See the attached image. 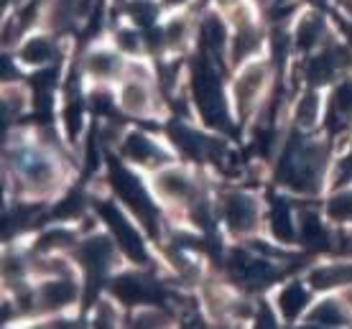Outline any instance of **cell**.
Listing matches in <instances>:
<instances>
[{"mask_svg": "<svg viewBox=\"0 0 352 329\" xmlns=\"http://www.w3.org/2000/svg\"><path fill=\"white\" fill-rule=\"evenodd\" d=\"M21 59L26 64H34V67H38V64H46L54 59V49H52V41L49 38H31L26 46H23V52H21Z\"/></svg>", "mask_w": 352, "mask_h": 329, "instance_id": "7402d4cb", "label": "cell"}, {"mask_svg": "<svg viewBox=\"0 0 352 329\" xmlns=\"http://www.w3.org/2000/svg\"><path fill=\"white\" fill-rule=\"evenodd\" d=\"M232 276L238 278L240 284L245 286H263L273 278V268L268 260L263 258H253V256H245V253H235L232 256Z\"/></svg>", "mask_w": 352, "mask_h": 329, "instance_id": "8992f818", "label": "cell"}, {"mask_svg": "<svg viewBox=\"0 0 352 329\" xmlns=\"http://www.w3.org/2000/svg\"><path fill=\"white\" fill-rule=\"evenodd\" d=\"M120 56L115 52H107V49H97L87 56V62H85V69L87 74L97 77V80H113L115 74L120 71Z\"/></svg>", "mask_w": 352, "mask_h": 329, "instance_id": "e0dca14e", "label": "cell"}, {"mask_svg": "<svg viewBox=\"0 0 352 329\" xmlns=\"http://www.w3.org/2000/svg\"><path fill=\"white\" fill-rule=\"evenodd\" d=\"M18 169L23 174L28 187L34 189H46L54 184L56 179V169H54V161L44 153H36V151H26L21 153L18 159Z\"/></svg>", "mask_w": 352, "mask_h": 329, "instance_id": "5b68a950", "label": "cell"}, {"mask_svg": "<svg viewBox=\"0 0 352 329\" xmlns=\"http://www.w3.org/2000/svg\"><path fill=\"white\" fill-rule=\"evenodd\" d=\"M261 46V31L256 23L248 18L245 10H238V23H235V36H232V59L240 62L248 54H253Z\"/></svg>", "mask_w": 352, "mask_h": 329, "instance_id": "30bf717a", "label": "cell"}, {"mask_svg": "<svg viewBox=\"0 0 352 329\" xmlns=\"http://www.w3.org/2000/svg\"><path fill=\"white\" fill-rule=\"evenodd\" d=\"M324 159L327 148L322 143H304V146L289 148L281 163V181L296 192H304V194L317 192Z\"/></svg>", "mask_w": 352, "mask_h": 329, "instance_id": "6da1fadb", "label": "cell"}, {"mask_svg": "<svg viewBox=\"0 0 352 329\" xmlns=\"http://www.w3.org/2000/svg\"><path fill=\"white\" fill-rule=\"evenodd\" d=\"M118 44L123 46L125 52H135L138 49V34L135 31H120L118 34Z\"/></svg>", "mask_w": 352, "mask_h": 329, "instance_id": "f546056e", "label": "cell"}, {"mask_svg": "<svg viewBox=\"0 0 352 329\" xmlns=\"http://www.w3.org/2000/svg\"><path fill=\"white\" fill-rule=\"evenodd\" d=\"M194 95H197V105L202 110V115L217 128L228 125V113H225V100L220 92V82H217V71L212 69L207 62H199L192 77Z\"/></svg>", "mask_w": 352, "mask_h": 329, "instance_id": "7a4b0ae2", "label": "cell"}, {"mask_svg": "<svg viewBox=\"0 0 352 329\" xmlns=\"http://www.w3.org/2000/svg\"><path fill=\"white\" fill-rule=\"evenodd\" d=\"M125 156L138 161V163H146V166H153V163L164 161V153L156 148V143L146 138L143 133H131L125 138Z\"/></svg>", "mask_w": 352, "mask_h": 329, "instance_id": "9a60e30c", "label": "cell"}, {"mask_svg": "<svg viewBox=\"0 0 352 329\" xmlns=\"http://www.w3.org/2000/svg\"><path fill=\"white\" fill-rule=\"evenodd\" d=\"M225 220H228L230 230L238 235H248L258 227V202L250 194L235 192L228 194L225 199Z\"/></svg>", "mask_w": 352, "mask_h": 329, "instance_id": "3957f363", "label": "cell"}, {"mask_svg": "<svg viewBox=\"0 0 352 329\" xmlns=\"http://www.w3.org/2000/svg\"><path fill=\"white\" fill-rule=\"evenodd\" d=\"M335 115L340 120H347L352 115V80L342 82L335 92Z\"/></svg>", "mask_w": 352, "mask_h": 329, "instance_id": "4316f807", "label": "cell"}, {"mask_svg": "<svg viewBox=\"0 0 352 329\" xmlns=\"http://www.w3.org/2000/svg\"><path fill=\"white\" fill-rule=\"evenodd\" d=\"M324 36V23H322V16L319 13H309L299 26H296V44L301 49H311L317 46Z\"/></svg>", "mask_w": 352, "mask_h": 329, "instance_id": "ffe728a7", "label": "cell"}, {"mask_svg": "<svg viewBox=\"0 0 352 329\" xmlns=\"http://www.w3.org/2000/svg\"><path fill=\"white\" fill-rule=\"evenodd\" d=\"M80 258L82 263L87 266L89 273H105L110 271L115 263V248H113V240H107V238H89L80 250Z\"/></svg>", "mask_w": 352, "mask_h": 329, "instance_id": "ba28073f", "label": "cell"}, {"mask_svg": "<svg viewBox=\"0 0 352 329\" xmlns=\"http://www.w3.org/2000/svg\"><path fill=\"white\" fill-rule=\"evenodd\" d=\"M202 41L207 44V49L214 54H222L225 44H228V31L217 16H207L202 23Z\"/></svg>", "mask_w": 352, "mask_h": 329, "instance_id": "44dd1931", "label": "cell"}, {"mask_svg": "<svg viewBox=\"0 0 352 329\" xmlns=\"http://www.w3.org/2000/svg\"><path fill=\"white\" fill-rule=\"evenodd\" d=\"M100 212L105 214L107 225L113 227L115 240L123 245L125 253L135 260L146 258V250H143V242H141V238H138V232L133 230V225L120 214V209H118L115 205H100Z\"/></svg>", "mask_w": 352, "mask_h": 329, "instance_id": "277c9868", "label": "cell"}, {"mask_svg": "<svg viewBox=\"0 0 352 329\" xmlns=\"http://www.w3.org/2000/svg\"><path fill=\"white\" fill-rule=\"evenodd\" d=\"M120 105L125 107V113L131 115H148L151 113V89L146 87V82L141 80H133L128 82L120 92Z\"/></svg>", "mask_w": 352, "mask_h": 329, "instance_id": "5bb4252c", "label": "cell"}, {"mask_svg": "<svg viewBox=\"0 0 352 329\" xmlns=\"http://www.w3.org/2000/svg\"><path fill=\"white\" fill-rule=\"evenodd\" d=\"M309 324L314 327H344V324H350V314L344 309L342 302H337V299H327L322 302L314 309V312L309 314Z\"/></svg>", "mask_w": 352, "mask_h": 329, "instance_id": "2e32d148", "label": "cell"}, {"mask_svg": "<svg viewBox=\"0 0 352 329\" xmlns=\"http://www.w3.org/2000/svg\"><path fill=\"white\" fill-rule=\"evenodd\" d=\"M344 8H347L352 13V0H344Z\"/></svg>", "mask_w": 352, "mask_h": 329, "instance_id": "4dcf8cb0", "label": "cell"}, {"mask_svg": "<svg viewBox=\"0 0 352 329\" xmlns=\"http://www.w3.org/2000/svg\"><path fill=\"white\" fill-rule=\"evenodd\" d=\"M186 34H189V23H186L184 18H174V21L166 26V31H164L168 46H182L184 44Z\"/></svg>", "mask_w": 352, "mask_h": 329, "instance_id": "83f0119b", "label": "cell"}, {"mask_svg": "<svg viewBox=\"0 0 352 329\" xmlns=\"http://www.w3.org/2000/svg\"><path fill=\"white\" fill-rule=\"evenodd\" d=\"M113 294L125 304H141L156 296V286L143 276H120L113 284Z\"/></svg>", "mask_w": 352, "mask_h": 329, "instance_id": "4fadbf2b", "label": "cell"}, {"mask_svg": "<svg viewBox=\"0 0 352 329\" xmlns=\"http://www.w3.org/2000/svg\"><path fill=\"white\" fill-rule=\"evenodd\" d=\"M77 299V286L72 278H52L38 288L41 309H62Z\"/></svg>", "mask_w": 352, "mask_h": 329, "instance_id": "8fae6325", "label": "cell"}, {"mask_svg": "<svg viewBox=\"0 0 352 329\" xmlns=\"http://www.w3.org/2000/svg\"><path fill=\"white\" fill-rule=\"evenodd\" d=\"M153 187L164 199H171V202H186L194 196V181L186 177L184 171L176 169L161 171L159 177L153 179Z\"/></svg>", "mask_w": 352, "mask_h": 329, "instance_id": "9c48e42d", "label": "cell"}, {"mask_svg": "<svg viewBox=\"0 0 352 329\" xmlns=\"http://www.w3.org/2000/svg\"><path fill=\"white\" fill-rule=\"evenodd\" d=\"M263 80H265L263 64H253V67H248L238 80H235V100H238V105H240L243 113L250 110V105L256 102L258 92H261V87H263Z\"/></svg>", "mask_w": 352, "mask_h": 329, "instance_id": "7c38bea8", "label": "cell"}, {"mask_svg": "<svg viewBox=\"0 0 352 329\" xmlns=\"http://www.w3.org/2000/svg\"><path fill=\"white\" fill-rule=\"evenodd\" d=\"M352 281V266L347 263H335V266H322L311 273V284L317 288H329L337 284H347Z\"/></svg>", "mask_w": 352, "mask_h": 329, "instance_id": "ac0fdd59", "label": "cell"}, {"mask_svg": "<svg viewBox=\"0 0 352 329\" xmlns=\"http://www.w3.org/2000/svg\"><path fill=\"white\" fill-rule=\"evenodd\" d=\"M317 117H319V98L314 92H307L299 100V105H296V123L301 128H311V125L317 123Z\"/></svg>", "mask_w": 352, "mask_h": 329, "instance_id": "d4e9b609", "label": "cell"}, {"mask_svg": "<svg viewBox=\"0 0 352 329\" xmlns=\"http://www.w3.org/2000/svg\"><path fill=\"white\" fill-rule=\"evenodd\" d=\"M278 306H281V312L286 319H296L301 314V309L307 306V291H304V286L301 284H289L286 288L281 291L278 296Z\"/></svg>", "mask_w": 352, "mask_h": 329, "instance_id": "d6986e66", "label": "cell"}, {"mask_svg": "<svg viewBox=\"0 0 352 329\" xmlns=\"http://www.w3.org/2000/svg\"><path fill=\"white\" fill-rule=\"evenodd\" d=\"M299 235L301 240L309 242V245H327V232L319 223L317 214L304 212L301 214V223H299Z\"/></svg>", "mask_w": 352, "mask_h": 329, "instance_id": "603a6c76", "label": "cell"}, {"mask_svg": "<svg viewBox=\"0 0 352 329\" xmlns=\"http://www.w3.org/2000/svg\"><path fill=\"white\" fill-rule=\"evenodd\" d=\"M113 181H115V187H118V194L123 196L125 202L133 207V212L138 214L141 220L151 223V220H153V214H151V202H148V196H146V192L141 189V184L135 181V177H131L125 169H115Z\"/></svg>", "mask_w": 352, "mask_h": 329, "instance_id": "52a82bcc", "label": "cell"}, {"mask_svg": "<svg viewBox=\"0 0 352 329\" xmlns=\"http://www.w3.org/2000/svg\"><path fill=\"white\" fill-rule=\"evenodd\" d=\"M294 214L291 209L283 202H276L273 207V235L278 238V240H291L294 238V232H296V225L291 220Z\"/></svg>", "mask_w": 352, "mask_h": 329, "instance_id": "cb8c5ba5", "label": "cell"}, {"mask_svg": "<svg viewBox=\"0 0 352 329\" xmlns=\"http://www.w3.org/2000/svg\"><path fill=\"white\" fill-rule=\"evenodd\" d=\"M133 324L135 327H161V324H166V317L161 312H141L135 314Z\"/></svg>", "mask_w": 352, "mask_h": 329, "instance_id": "f1b7e54d", "label": "cell"}, {"mask_svg": "<svg viewBox=\"0 0 352 329\" xmlns=\"http://www.w3.org/2000/svg\"><path fill=\"white\" fill-rule=\"evenodd\" d=\"M327 212L337 223H352V192H342V194L332 196L329 205H327Z\"/></svg>", "mask_w": 352, "mask_h": 329, "instance_id": "484cf974", "label": "cell"}]
</instances>
